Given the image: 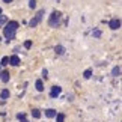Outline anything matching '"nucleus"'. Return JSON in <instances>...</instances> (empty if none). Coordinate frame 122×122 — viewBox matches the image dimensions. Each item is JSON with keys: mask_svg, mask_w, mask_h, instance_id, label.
Instances as JSON below:
<instances>
[{"mask_svg": "<svg viewBox=\"0 0 122 122\" xmlns=\"http://www.w3.org/2000/svg\"><path fill=\"white\" fill-rule=\"evenodd\" d=\"M42 15H44V9H41V11L35 15V18H32L30 20V23H29V26L30 27H36L41 23V20H42Z\"/></svg>", "mask_w": 122, "mask_h": 122, "instance_id": "obj_3", "label": "nucleus"}, {"mask_svg": "<svg viewBox=\"0 0 122 122\" xmlns=\"http://www.w3.org/2000/svg\"><path fill=\"white\" fill-rule=\"evenodd\" d=\"M0 39H2V38H0Z\"/></svg>", "mask_w": 122, "mask_h": 122, "instance_id": "obj_24", "label": "nucleus"}, {"mask_svg": "<svg viewBox=\"0 0 122 122\" xmlns=\"http://www.w3.org/2000/svg\"><path fill=\"white\" fill-rule=\"evenodd\" d=\"M0 97H2L3 100H6V98H9V91H6V89H3V91L0 92Z\"/></svg>", "mask_w": 122, "mask_h": 122, "instance_id": "obj_9", "label": "nucleus"}, {"mask_svg": "<svg viewBox=\"0 0 122 122\" xmlns=\"http://www.w3.org/2000/svg\"><path fill=\"white\" fill-rule=\"evenodd\" d=\"M63 53H65V48H63L62 45H57V47H56V54H63Z\"/></svg>", "mask_w": 122, "mask_h": 122, "instance_id": "obj_12", "label": "nucleus"}, {"mask_svg": "<svg viewBox=\"0 0 122 122\" xmlns=\"http://www.w3.org/2000/svg\"><path fill=\"white\" fill-rule=\"evenodd\" d=\"M91 76H92V71H91V69H86V71H84V74H83L84 78H91Z\"/></svg>", "mask_w": 122, "mask_h": 122, "instance_id": "obj_17", "label": "nucleus"}, {"mask_svg": "<svg viewBox=\"0 0 122 122\" xmlns=\"http://www.w3.org/2000/svg\"><path fill=\"white\" fill-rule=\"evenodd\" d=\"M30 47H32V41H26V42H24V48H27V50H29Z\"/></svg>", "mask_w": 122, "mask_h": 122, "instance_id": "obj_21", "label": "nucleus"}, {"mask_svg": "<svg viewBox=\"0 0 122 122\" xmlns=\"http://www.w3.org/2000/svg\"><path fill=\"white\" fill-rule=\"evenodd\" d=\"M29 8H30V9L36 8V2H35V0H30V2H29Z\"/></svg>", "mask_w": 122, "mask_h": 122, "instance_id": "obj_20", "label": "nucleus"}, {"mask_svg": "<svg viewBox=\"0 0 122 122\" xmlns=\"http://www.w3.org/2000/svg\"><path fill=\"white\" fill-rule=\"evenodd\" d=\"M0 15H2V8H0Z\"/></svg>", "mask_w": 122, "mask_h": 122, "instance_id": "obj_23", "label": "nucleus"}, {"mask_svg": "<svg viewBox=\"0 0 122 122\" xmlns=\"http://www.w3.org/2000/svg\"><path fill=\"white\" fill-rule=\"evenodd\" d=\"M36 91H39V92H42L44 91V83H42V80H36Z\"/></svg>", "mask_w": 122, "mask_h": 122, "instance_id": "obj_8", "label": "nucleus"}, {"mask_svg": "<svg viewBox=\"0 0 122 122\" xmlns=\"http://www.w3.org/2000/svg\"><path fill=\"white\" fill-rule=\"evenodd\" d=\"M112 72H113V76H115V77H118L119 74H121V68H119V66H115V68H113V71H112Z\"/></svg>", "mask_w": 122, "mask_h": 122, "instance_id": "obj_14", "label": "nucleus"}, {"mask_svg": "<svg viewBox=\"0 0 122 122\" xmlns=\"http://www.w3.org/2000/svg\"><path fill=\"white\" fill-rule=\"evenodd\" d=\"M17 118L20 119V121H23V122H26V115H23V113H18V115H17Z\"/></svg>", "mask_w": 122, "mask_h": 122, "instance_id": "obj_18", "label": "nucleus"}, {"mask_svg": "<svg viewBox=\"0 0 122 122\" xmlns=\"http://www.w3.org/2000/svg\"><path fill=\"white\" fill-rule=\"evenodd\" d=\"M60 15H62V14H60V12H57V11H54L53 14H51L50 20H48V24H50L51 27H57V24H59V21H60Z\"/></svg>", "mask_w": 122, "mask_h": 122, "instance_id": "obj_2", "label": "nucleus"}, {"mask_svg": "<svg viewBox=\"0 0 122 122\" xmlns=\"http://www.w3.org/2000/svg\"><path fill=\"white\" fill-rule=\"evenodd\" d=\"M54 118H56V122H63V121H65V115L59 113V115H56Z\"/></svg>", "mask_w": 122, "mask_h": 122, "instance_id": "obj_11", "label": "nucleus"}, {"mask_svg": "<svg viewBox=\"0 0 122 122\" xmlns=\"http://www.w3.org/2000/svg\"><path fill=\"white\" fill-rule=\"evenodd\" d=\"M92 35L95 36V38H100V36H101V30H93V32H92Z\"/></svg>", "mask_w": 122, "mask_h": 122, "instance_id": "obj_19", "label": "nucleus"}, {"mask_svg": "<svg viewBox=\"0 0 122 122\" xmlns=\"http://www.w3.org/2000/svg\"><path fill=\"white\" fill-rule=\"evenodd\" d=\"M9 63L14 65V66H18V65H20V57H18V56H12V57L9 59Z\"/></svg>", "mask_w": 122, "mask_h": 122, "instance_id": "obj_6", "label": "nucleus"}, {"mask_svg": "<svg viewBox=\"0 0 122 122\" xmlns=\"http://www.w3.org/2000/svg\"><path fill=\"white\" fill-rule=\"evenodd\" d=\"M109 26H110V29L116 30V29H119V27H121V21L118 20V18H115V20H112V21L109 23Z\"/></svg>", "mask_w": 122, "mask_h": 122, "instance_id": "obj_4", "label": "nucleus"}, {"mask_svg": "<svg viewBox=\"0 0 122 122\" xmlns=\"http://www.w3.org/2000/svg\"><path fill=\"white\" fill-rule=\"evenodd\" d=\"M17 29H18V23H17V21H11V23H8V26L5 27V36L8 38V42L11 41L14 36H15Z\"/></svg>", "mask_w": 122, "mask_h": 122, "instance_id": "obj_1", "label": "nucleus"}, {"mask_svg": "<svg viewBox=\"0 0 122 122\" xmlns=\"http://www.w3.org/2000/svg\"><path fill=\"white\" fill-rule=\"evenodd\" d=\"M56 115H57V113H56V110H54V109H48V110H45V116H47V118H54Z\"/></svg>", "mask_w": 122, "mask_h": 122, "instance_id": "obj_7", "label": "nucleus"}, {"mask_svg": "<svg viewBox=\"0 0 122 122\" xmlns=\"http://www.w3.org/2000/svg\"><path fill=\"white\" fill-rule=\"evenodd\" d=\"M32 115H33V118H36V119H38V118H41V112L39 110H32Z\"/></svg>", "mask_w": 122, "mask_h": 122, "instance_id": "obj_15", "label": "nucleus"}, {"mask_svg": "<svg viewBox=\"0 0 122 122\" xmlns=\"http://www.w3.org/2000/svg\"><path fill=\"white\" fill-rule=\"evenodd\" d=\"M6 21H8V18H6V15H0V27L6 24Z\"/></svg>", "mask_w": 122, "mask_h": 122, "instance_id": "obj_13", "label": "nucleus"}, {"mask_svg": "<svg viewBox=\"0 0 122 122\" xmlns=\"http://www.w3.org/2000/svg\"><path fill=\"white\" fill-rule=\"evenodd\" d=\"M60 92H62V87H59V86H53V89H51V92H50V95L53 97V98H56Z\"/></svg>", "mask_w": 122, "mask_h": 122, "instance_id": "obj_5", "label": "nucleus"}, {"mask_svg": "<svg viewBox=\"0 0 122 122\" xmlns=\"http://www.w3.org/2000/svg\"><path fill=\"white\" fill-rule=\"evenodd\" d=\"M0 78H2V80H3L5 83H6V81H9V72H6V71H5V72L2 74V76H0Z\"/></svg>", "mask_w": 122, "mask_h": 122, "instance_id": "obj_10", "label": "nucleus"}, {"mask_svg": "<svg viewBox=\"0 0 122 122\" xmlns=\"http://www.w3.org/2000/svg\"><path fill=\"white\" fill-rule=\"evenodd\" d=\"M3 2H5V3H11L12 0H3Z\"/></svg>", "mask_w": 122, "mask_h": 122, "instance_id": "obj_22", "label": "nucleus"}, {"mask_svg": "<svg viewBox=\"0 0 122 122\" xmlns=\"http://www.w3.org/2000/svg\"><path fill=\"white\" fill-rule=\"evenodd\" d=\"M8 63H9V57H8V56H5V57L2 59V62H0V65L5 66V65H8Z\"/></svg>", "mask_w": 122, "mask_h": 122, "instance_id": "obj_16", "label": "nucleus"}]
</instances>
